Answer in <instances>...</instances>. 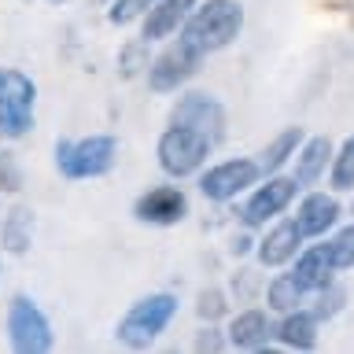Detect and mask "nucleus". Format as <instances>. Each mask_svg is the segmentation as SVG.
<instances>
[{
	"mask_svg": "<svg viewBox=\"0 0 354 354\" xmlns=\"http://www.w3.org/2000/svg\"><path fill=\"white\" fill-rule=\"evenodd\" d=\"M210 151H214V144H210L199 129L174 126V122L159 133V140H155V159H159V170L166 177H174V181L196 177L207 166Z\"/></svg>",
	"mask_w": 354,
	"mask_h": 354,
	"instance_id": "20e7f679",
	"label": "nucleus"
},
{
	"mask_svg": "<svg viewBox=\"0 0 354 354\" xmlns=\"http://www.w3.org/2000/svg\"><path fill=\"white\" fill-rule=\"evenodd\" d=\"M48 4H55V8H59V4H66V0H48Z\"/></svg>",
	"mask_w": 354,
	"mask_h": 354,
	"instance_id": "473e14b6",
	"label": "nucleus"
},
{
	"mask_svg": "<svg viewBox=\"0 0 354 354\" xmlns=\"http://www.w3.org/2000/svg\"><path fill=\"white\" fill-rule=\"evenodd\" d=\"M148 63H151V41H129V44H122V52H118V74L122 77H137L148 71Z\"/></svg>",
	"mask_w": 354,
	"mask_h": 354,
	"instance_id": "393cba45",
	"label": "nucleus"
},
{
	"mask_svg": "<svg viewBox=\"0 0 354 354\" xmlns=\"http://www.w3.org/2000/svg\"><path fill=\"white\" fill-rule=\"evenodd\" d=\"M199 4V0H155V4L148 8V15H144L140 22V37L144 41H170L177 30L185 26V19L192 15V8Z\"/></svg>",
	"mask_w": 354,
	"mask_h": 354,
	"instance_id": "2eb2a0df",
	"label": "nucleus"
},
{
	"mask_svg": "<svg viewBox=\"0 0 354 354\" xmlns=\"http://www.w3.org/2000/svg\"><path fill=\"white\" fill-rule=\"evenodd\" d=\"M196 351H225L229 347V339H225V332L214 328V321H207V328H199V336L192 343Z\"/></svg>",
	"mask_w": 354,
	"mask_h": 354,
	"instance_id": "c756f323",
	"label": "nucleus"
},
{
	"mask_svg": "<svg viewBox=\"0 0 354 354\" xmlns=\"http://www.w3.org/2000/svg\"><path fill=\"white\" fill-rule=\"evenodd\" d=\"M303 140H306V129H303V126H284V129L262 148V155H259L262 177H266V174H281L284 166H292V159H295V151H299V144H303Z\"/></svg>",
	"mask_w": 354,
	"mask_h": 354,
	"instance_id": "aec40b11",
	"label": "nucleus"
},
{
	"mask_svg": "<svg viewBox=\"0 0 354 354\" xmlns=\"http://www.w3.org/2000/svg\"><path fill=\"white\" fill-rule=\"evenodd\" d=\"M196 314L199 321H218L229 314V295L221 292V288H203V292L196 295Z\"/></svg>",
	"mask_w": 354,
	"mask_h": 354,
	"instance_id": "cd10ccee",
	"label": "nucleus"
},
{
	"mask_svg": "<svg viewBox=\"0 0 354 354\" xmlns=\"http://www.w3.org/2000/svg\"><path fill=\"white\" fill-rule=\"evenodd\" d=\"M155 0H111L107 4V22L111 26H129V22H137L148 15V8Z\"/></svg>",
	"mask_w": 354,
	"mask_h": 354,
	"instance_id": "a878e982",
	"label": "nucleus"
},
{
	"mask_svg": "<svg viewBox=\"0 0 354 354\" xmlns=\"http://www.w3.org/2000/svg\"><path fill=\"white\" fill-rule=\"evenodd\" d=\"M343 306H347V288L339 281H328L325 288H317V292L310 295V314H314L321 325L332 321L336 314H343Z\"/></svg>",
	"mask_w": 354,
	"mask_h": 354,
	"instance_id": "5701e85b",
	"label": "nucleus"
},
{
	"mask_svg": "<svg viewBox=\"0 0 354 354\" xmlns=\"http://www.w3.org/2000/svg\"><path fill=\"white\" fill-rule=\"evenodd\" d=\"M199 63H203V55H196L185 41L170 37V41H166V48L159 55H151L148 71H144L148 88H151V93H159V96L177 93V88H185L199 74Z\"/></svg>",
	"mask_w": 354,
	"mask_h": 354,
	"instance_id": "6e6552de",
	"label": "nucleus"
},
{
	"mask_svg": "<svg viewBox=\"0 0 354 354\" xmlns=\"http://www.w3.org/2000/svg\"><path fill=\"white\" fill-rule=\"evenodd\" d=\"M22 185H26V174H22L19 155L4 148V151H0V192L19 196V192H22Z\"/></svg>",
	"mask_w": 354,
	"mask_h": 354,
	"instance_id": "bb28decb",
	"label": "nucleus"
},
{
	"mask_svg": "<svg viewBox=\"0 0 354 354\" xmlns=\"http://www.w3.org/2000/svg\"><path fill=\"white\" fill-rule=\"evenodd\" d=\"M273 339L288 351H314L321 339V321L310 314V306H295L273 321Z\"/></svg>",
	"mask_w": 354,
	"mask_h": 354,
	"instance_id": "4468645a",
	"label": "nucleus"
},
{
	"mask_svg": "<svg viewBox=\"0 0 354 354\" xmlns=\"http://www.w3.org/2000/svg\"><path fill=\"white\" fill-rule=\"evenodd\" d=\"M339 218H343V207H339L336 192L303 188V199H299V207H295V221H299V229H303L306 240L328 236V232L339 225Z\"/></svg>",
	"mask_w": 354,
	"mask_h": 354,
	"instance_id": "f8f14e48",
	"label": "nucleus"
},
{
	"mask_svg": "<svg viewBox=\"0 0 354 354\" xmlns=\"http://www.w3.org/2000/svg\"><path fill=\"white\" fill-rule=\"evenodd\" d=\"M259 181H262L259 159H243V155L221 159L214 166H207V170H199V192H203V199H210V203H229V199L243 196Z\"/></svg>",
	"mask_w": 354,
	"mask_h": 354,
	"instance_id": "0eeeda50",
	"label": "nucleus"
},
{
	"mask_svg": "<svg viewBox=\"0 0 354 354\" xmlns=\"http://www.w3.org/2000/svg\"><path fill=\"white\" fill-rule=\"evenodd\" d=\"M351 214H354V199H351Z\"/></svg>",
	"mask_w": 354,
	"mask_h": 354,
	"instance_id": "f704fd0d",
	"label": "nucleus"
},
{
	"mask_svg": "<svg viewBox=\"0 0 354 354\" xmlns=\"http://www.w3.org/2000/svg\"><path fill=\"white\" fill-rule=\"evenodd\" d=\"M133 218L140 221V225H181L188 218V196L181 185H155L148 192L137 196V203H133Z\"/></svg>",
	"mask_w": 354,
	"mask_h": 354,
	"instance_id": "9b49d317",
	"label": "nucleus"
},
{
	"mask_svg": "<svg viewBox=\"0 0 354 354\" xmlns=\"http://www.w3.org/2000/svg\"><path fill=\"white\" fill-rule=\"evenodd\" d=\"M240 30H243V4L240 0H199L174 37L185 41L196 55L207 59V55L229 48L240 37Z\"/></svg>",
	"mask_w": 354,
	"mask_h": 354,
	"instance_id": "f257e3e1",
	"label": "nucleus"
},
{
	"mask_svg": "<svg viewBox=\"0 0 354 354\" xmlns=\"http://www.w3.org/2000/svg\"><path fill=\"white\" fill-rule=\"evenodd\" d=\"M332 151H336V144L328 137H306L299 144V151L292 159V181L299 185V192H303V188H314L321 177H325L328 162H332Z\"/></svg>",
	"mask_w": 354,
	"mask_h": 354,
	"instance_id": "dca6fc26",
	"label": "nucleus"
},
{
	"mask_svg": "<svg viewBox=\"0 0 354 354\" xmlns=\"http://www.w3.org/2000/svg\"><path fill=\"white\" fill-rule=\"evenodd\" d=\"M96 4H111V0H96Z\"/></svg>",
	"mask_w": 354,
	"mask_h": 354,
	"instance_id": "72a5a7b5",
	"label": "nucleus"
},
{
	"mask_svg": "<svg viewBox=\"0 0 354 354\" xmlns=\"http://www.w3.org/2000/svg\"><path fill=\"white\" fill-rule=\"evenodd\" d=\"M328 188L332 192H354V133L332 151L328 162Z\"/></svg>",
	"mask_w": 354,
	"mask_h": 354,
	"instance_id": "4be33fe9",
	"label": "nucleus"
},
{
	"mask_svg": "<svg viewBox=\"0 0 354 354\" xmlns=\"http://www.w3.org/2000/svg\"><path fill=\"white\" fill-rule=\"evenodd\" d=\"M299 185L292 181V174H266L254 188H248V199L240 207V225L243 229H266L273 218H281L288 207L295 203Z\"/></svg>",
	"mask_w": 354,
	"mask_h": 354,
	"instance_id": "423d86ee",
	"label": "nucleus"
},
{
	"mask_svg": "<svg viewBox=\"0 0 354 354\" xmlns=\"http://www.w3.org/2000/svg\"><path fill=\"white\" fill-rule=\"evenodd\" d=\"M174 317H177V295L174 292H151V295L137 299L122 314V321L115 325V339L129 351H144L170 328Z\"/></svg>",
	"mask_w": 354,
	"mask_h": 354,
	"instance_id": "f03ea898",
	"label": "nucleus"
},
{
	"mask_svg": "<svg viewBox=\"0 0 354 354\" xmlns=\"http://www.w3.org/2000/svg\"><path fill=\"white\" fill-rule=\"evenodd\" d=\"M225 339H229V347H236V351H266L273 339L270 310L248 306V310H240V314H232L229 328H225Z\"/></svg>",
	"mask_w": 354,
	"mask_h": 354,
	"instance_id": "ddd939ff",
	"label": "nucleus"
},
{
	"mask_svg": "<svg viewBox=\"0 0 354 354\" xmlns=\"http://www.w3.org/2000/svg\"><path fill=\"white\" fill-rule=\"evenodd\" d=\"M33 129V111H0V140H19Z\"/></svg>",
	"mask_w": 354,
	"mask_h": 354,
	"instance_id": "c85d7f7f",
	"label": "nucleus"
},
{
	"mask_svg": "<svg viewBox=\"0 0 354 354\" xmlns=\"http://www.w3.org/2000/svg\"><path fill=\"white\" fill-rule=\"evenodd\" d=\"M229 251H232V254H254V236H251V229L236 232V236L229 240Z\"/></svg>",
	"mask_w": 354,
	"mask_h": 354,
	"instance_id": "7c9ffc66",
	"label": "nucleus"
},
{
	"mask_svg": "<svg viewBox=\"0 0 354 354\" xmlns=\"http://www.w3.org/2000/svg\"><path fill=\"white\" fill-rule=\"evenodd\" d=\"M236 281H240V288H236V284H232V288H236V295H240V299H251V295H254V288H259V277H254V270H240V273H236Z\"/></svg>",
	"mask_w": 354,
	"mask_h": 354,
	"instance_id": "2f4dec72",
	"label": "nucleus"
},
{
	"mask_svg": "<svg viewBox=\"0 0 354 354\" xmlns=\"http://www.w3.org/2000/svg\"><path fill=\"white\" fill-rule=\"evenodd\" d=\"M118 140L111 133H93L82 140H55V170L66 181H93L115 170Z\"/></svg>",
	"mask_w": 354,
	"mask_h": 354,
	"instance_id": "7ed1b4c3",
	"label": "nucleus"
},
{
	"mask_svg": "<svg viewBox=\"0 0 354 354\" xmlns=\"http://www.w3.org/2000/svg\"><path fill=\"white\" fill-rule=\"evenodd\" d=\"M325 248L332 254L336 273L354 270V221H351V225H336V229H332V236H325Z\"/></svg>",
	"mask_w": 354,
	"mask_h": 354,
	"instance_id": "b1692460",
	"label": "nucleus"
},
{
	"mask_svg": "<svg viewBox=\"0 0 354 354\" xmlns=\"http://www.w3.org/2000/svg\"><path fill=\"white\" fill-rule=\"evenodd\" d=\"M33 229H37V218H33L30 207H11L4 221H0V248L8 254H26L33 248Z\"/></svg>",
	"mask_w": 354,
	"mask_h": 354,
	"instance_id": "a211bd4d",
	"label": "nucleus"
},
{
	"mask_svg": "<svg viewBox=\"0 0 354 354\" xmlns=\"http://www.w3.org/2000/svg\"><path fill=\"white\" fill-rule=\"evenodd\" d=\"M303 229H299L295 218H273L270 225H266V232L259 240H254V259H259L262 270H281V266L295 262V254L303 251Z\"/></svg>",
	"mask_w": 354,
	"mask_h": 354,
	"instance_id": "9d476101",
	"label": "nucleus"
},
{
	"mask_svg": "<svg viewBox=\"0 0 354 354\" xmlns=\"http://www.w3.org/2000/svg\"><path fill=\"white\" fill-rule=\"evenodd\" d=\"M306 303H310V292L299 284L295 273L270 277V284H266V310H270V314H288V310L306 306Z\"/></svg>",
	"mask_w": 354,
	"mask_h": 354,
	"instance_id": "412c9836",
	"label": "nucleus"
},
{
	"mask_svg": "<svg viewBox=\"0 0 354 354\" xmlns=\"http://www.w3.org/2000/svg\"><path fill=\"white\" fill-rule=\"evenodd\" d=\"M8 343L19 354H48L55 347V332L37 299L15 295L8 303Z\"/></svg>",
	"mask_w": 354,
	"mask_h": 354,
	"instance_id": "39448f33",
	"label": "nucleus"
},
{
	"mask_svg": "<svg viewBox=\"0 0 354 354\" xmlns=\"http://www.w3.org/2000/svg\"><path fill=\"white\" fill-rule=\"evenodd\" d=\"M170 122H174V126L199 129L210 144H221V140H225V122L229 118H225V107H221L218 96L192 88V93H181V96L174 100Z\"/></svg>",
	"mask_w": 354,
	"mask_h": 354,
	"instance_id": "1a4fd4ad",
	"label": "nucleus"
},
{
	"mask_svg": "<svg viewBox=\"0 0 354 354\" xmlns=\"http://www.w3.org/2000/svg\"><path fill=\"white\" fill-rule=\"evenodd\" d=\"M292 273L299 277V284H303L310 295H314L317 288H325L328 281H336V266H332V254L325 248V236H321V243H303V251L295 254Z\"/></svg>",
	"mask_w": 354,
	"mask_h": 354,
	"instance_id": "f3484780",
	"label": "nucleus"
},
{
	"mask_svg": "<svg viewBox=\"0 0 354 354\" xmlns=\"http://www.w3.org/2000/svg\"><path fill=\"white\" fill-rule=\"evenodd\" d=\"M37 85L19 66H0V111H33Z\"/></svg>",
	"mask_w": 354,
	"mask_h": 354,
	"instance_id": "6ab92c4d",
	"label": "nucleus"
}]
</instances>
